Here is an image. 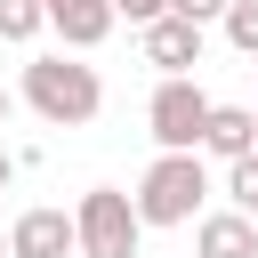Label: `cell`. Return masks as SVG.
I'll list each match as a JSON object with an SVG mask.
<instances>
[{"instance_id":"obj_8","label":"cell","mask_w":258,"mask_h":258,"mask_svg":"<svg viewBox=\"0 0 258 258\" xmlns=\"http://www.w3.org/2000/svg\"><path fill=\"white\" fill-rule=\"evenodd\" d=\"M40 8H48V32H56L73 56H89V48L121 24V16H113V0H40Z\"/></svg>"},{"instance_id":"obj_15","label":"cell","mask_w":258,"mask_h":258,"mask_svg":"<svg viewBox=\"0 0 258 258\" xmlns=\"http://www.w3.org/2000/svg\"><path fill=\"white\" fill-rule=\"evenodd\" d=\"M8 177H16V153H8V145H0V194H8Z\"/></svg>"},{"instance_id":"obj_13","label":"cell","mask_w":258,"mask_h":258,"mask_svg":"<svg viewBox=\"0 0 258 258\" xmlns=\"http://www.w3.org/2000/svg\"><path fill=\"white\" fill-rule=\"evenodd\" d=\"M113 16H121V24H137V32H145V24H153V16H169V0H113Z\"/></svg>"},{"instance_id":"obj_7","label":"cell","mask_w":258,"mask_h":258,"mask_svg":"<svg viewBox=\"0 0 258 258\" xmlns=\"http://www.w3.org/2000/svg\"><path fill=\"white\" fill-rule=\"evenodd\" d=\"M194 258H258V218H242L234 202L202 210L194 218Z\"/></svg>"},{"instance_id":"obj_1","label":"cell","mask_w":258,"mask_h":258,"mask_svg":"<svg viewBox=\"0 0 258 258\" xmlns=\"http://www.w3.org/2000/svg\"><path fill=\"white\" fill-rule=\"evenodd\" d=\"M16 105H32L48 129H89V121L105 113V81H97V64H81L73 48H56V56H32V64H24Z\"/></svg>"},{"instance_id":"obj_2","label":"cell","mask_w":258,"mask_h":258,"mask_svg":"<svg viewBox=\"0 0 258 258\" xmlns=\"http://www.w3.org/2000/svg\"><path fill=\"white\" fill-rule=\"evenodd\" d=\"M129 202H137L145 226H194L202 202H210V161L202 153H153Z\"/></svg>"},{"instance_id":"obj_4","label":"cell","mask_w":258,"mask_h":258,"mask_svg":"<svg viewBox=\"0 0 258 258\" xmlns=\"http://www.w3.org/2000/svg\"><path fill=\"white\" fill-rule=\"evenodd\" d=\"M210 105H218V97H210L194 73H169V81L153 89V105H145V129H153V145H161V153H202Z\"/></svg>"},{"instance_id":"obj_9","label":"cell","mask_w":258,"mask_h":258,"mask_svg":"<svg viewBox=\"0 0 258 258\" xmlns=\"http://www.w3.org/2000/svg\"><path fill=\"white\" fill-rule=\"evenodd\" d=\"M250 145H258V105H210L202 153H210V161H242Z\"/></svg>"},{"instance_id":"obj_3","label":"cell","mask_w":258,"mask_h":258,"mask_svg":"<svg viewBox=\"0 0 258 258\" xmlns=\"http://www.w3.org/2000/svg\"><path fill=\"white\" fill-rule=\"evenodd\" d=\"M73 242H81V258H137L145 218H137V202L121 185H89L73 202Z\"/></svg>"},{"instance_id":"obj_12","label":"cell","mask_w":258,"mask_h":258,"mask_svg":"<svg viewBox=\"0 0 258 258\" xmlns=\"http://www.w3.org/2000/svg\"><path fill=\"white\" fill-rule=\"evenodd\" d=\"M226 202H234L242 218H258V145H250L242 161H226Z\"/></svg>"},{"instance_id":"obj_17","label":"cell","mask_w":258,"mask_h":258,"mask_svg":"<svg viewBox=\"0 0 258 258\" xmlns=\"http://www.w3.org/2000/svg\"><path fill=\"white\" fill-rule=\"evenodd\" d=\"M0 258H8V226H0Z\"/></svg>"},{"instance_id":"obj_6","label":"cell","mask_w":258,"mask_h":258,"mask_svg":"<svg viewBox=\"0 0 258 258\" xmlns=\"http://www.w3.org/2000/svg\"><path fill=\"white\" fill-rule=\"evenodd\" d=\"M8 258H81V242H73V210H16L8 218Z\"/></svg>"},{"instance_id":"obj_5","label":"cell","mask_w":258,"mask_h":258,"mask_svg":"<svg viewBox=\"0 0 258 258\" xmlns=\"http://www.w3.org/2000/svg\"><path fill=\"white\" fill-rule=\"evenodd\" d=\"M137 48H145V64L169 81V73H194V64H202V48H210V24H185V16H153V24L137 32Z\"/></svg>"},{"instance_id":"obj_14","label":"cell","mask_w":258,"mask_h":258,"mask_svg":"<svg viewBox=\"0 0 258 258\" xmlns=\"http://www.w3.org/2000/svg\"><path fill=\"white\" fill-rule=\"evenodd\" d=\"M234 0H169V16H185V24H218Z\"/></svg>"},{"instance_id":"obj_16","label":"cell","mask_w":258,"mask_h":258,"mask_svg":"<svg viewBox=\"0 0 258 258\" xmlns=\"http://www.w3.org/2000/svg\"><path fill=\"white\" fill-rule=\"evenodd\" d=\"M8 113H16V89H0V129H8Z\"/></svg>"},{"instance_id":"obj_11","label":"cell","mask_w":258,"mask_h":258,"mask_svg":"<svg viewBox=\"0 0 258 258\" xmlns=\"http://www.w3.org/2000/svg\"><path fill=\"white\" fill-rule=\"evenodd\" d=\"M218 32H226L234 56H258V0H234V8L218 16Z\"/></svg>"},{"instance_id":"obj_10","label":"cell","mask_w":258,"mask_h":258,"mask_svg":"<svg viewBox=\"0 0 258 258\" xmlns=\"http://www.w3.org/2000/svg\"><path fill=\"white\" fill-rule=\"evenodd\" d=\"M40 32H48V8H40V0H0V40L24 48V40H40Z\"/></svg>"}]
</instances>
